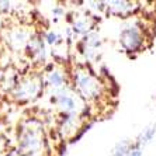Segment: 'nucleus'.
<instances>
[{
	"label": "nucleus",
	"instance_id": "1",
	"mask_svg": "<svg viewBox=\"0 0 156 156\" xmlns=\"http://www.w3.org/2000/svg\"><path fill=\"white\" fill-rule=\"evenodd\" d=\"M72 89L84 103L100 101L104 96V84L94 72L86 66H76L70 73Z\"/></svg>",
	"mask_w": 156,
	"mask_h": 156
},
{
	"label": "nucleus",
	"instance_id": "2",
	"mask_svg": "<svg viewBox=\"0 0 156 156\" xmlns=\"http://www.w3.org/2000/svg\"><path fill=\"white\" fill-rule=\"evenodd\" d=\"M17 146L24 156H45L47 138L42 127L35 120L27 121L18 129Z\"/></svg>",
	"mask_w": 156,
	"mask_h": 156
},
{
	"label": "nucleus",
	"instance_id": "3",
	"mask_svg": "<svg viewBox=\"0 0 156 156\" xmlns=\"http://www.w3.org/2000/svg\"><path fill=\"white\" fill-rule=\"evenodd\" d=\"M146 37L144 28L138 24H128L120 33V44L127 54H138L145 48Z\"/></svg>",
	"mask_w": 156,
	"mask_h": 156
},
{
	"label": "nucleus",
	"instance_id": "4",
	"mask_svg": "<svg viewBox=\"0 0 156 156\" xmlns=\"http://www.w3.org/2000/svg\"><path fill=\"white\" fill-rule=\"evenodd\" d=\"M52 101L61 110L62 114H79V115H82V113L86 110L83 104L84 101L76 94V91L72 87H65L59 91H55Z\"/></svg>",
	"mask_w": 156,
	"mask_h": 156
},
{
	"label": "nucleus",
	"instance_id": "5",
	"mask_svg": "<svg viewBox=\"0 0 156 156\" xmlns=\"http://www.w3.org/2000/svg\"><path fill=\"white\" fill-rule=\"evenodd\" d=\"M44 90V79L37 75H31V76H26L21 79L13 89V97L17 101L26 103L35 100L37 97H40L41 91Z\"/></svg>",
	"mask_w": 156,
	"mask_h": 156
},
{
	"label": "nucleus",
	"instance_id": "6",
	"mask_svg": "<svg viewBox=\"0 0 156 156\" xmlns=\"http://www.w3.org/2000/svg\"><path fill=\"white\" fill-rule=\"evenodd\" d=\"M34 33L24 27H14L7 33V44L13 51H24L27 49L30 40Z\"/></svg>",
	"mask_w": 156,
	"mask_h": 156
},
{
	"label": "nucleus",
	"instance_id": "7",
	"mask_svg": "<svg viewBox=\"0 0 156 156\" xmlns=\"http://www.w3.org/2000/svg\"><path fill=\"white\" fill-rule=\"evenodd\" d=\"M139 6L134 2H124V0H115V2H108L105 3V11L110 16L114 17H122L127 18L131 17L132 14H135L138 11Z\"/></svg>",
	"mask_w": 156,
	"mask_h": 156
},
{
	"label": "nucleus",
	"instance_id": "8",
	"mask_svg": "<svg viewBox=\"0 0 156 156\" xmlns=\"http://www.w3.org/2000/svg\"><path fill=\"white\" fill-rule=\"evenodd\" d=\"M27 49L30 51L31 58L35 62H44L47 58V51H45V40H44L42 34L34 33Z\"/></svg>",
	"mask_w": 156,
	"mask_h": 156
},
{
	"label": "nucleus",
	"instance_id": "9",
	"mask_svg": "<svg viewBox=\"0 0 156 156\" xmlns=\"http://www.w3.org/2000/svg\"><path fill=\"white\" fill-rule=\"evenodd\" d=\"M45 83L48 87L54 89V91H59L62 89L68 87V79H66V73L63 72L59 68H54L49 72H47V76H45Z\"/></svg>",
	"mask_w": 156,
	"mask_h": 156
},
{
	"label": "nucleus",
	"instance_id": "10",
	"mask_svg": "<svg viewBox=\"0 0 156 156\" xmlns=\"http://www.w3.org/2000/svg\"><path fill=\"white\" fill-rule=\"evenodd\" d=\"M72 31L73 34H76V35H87V34H90L91 31H94V21H93V18L90 16H77L72 20Z\"/></svg>",
	"mask_w": 156,
	"mask_h": 156
},
{
	"label": "nucleus",
	"instance_id": "11",
	"mask_svg": "<svg viewBox=\"0 0 156 156\" xmlns=\"http://www.w3.org/2000/svg\"><path fill=\"white\" fill-rule=\"evenodd\" d=\"M155 136H156V124H152V125L146 127L145 129L138 135V138H136L135 144L144 148V146H146L148 144H151V142L155 139Z\"/></svg>",
	"mask_w": 156,
	"mask_h": 156
},
{
	"label": "nucleus",
	"instance_id": "12",
	"mask_svg": "<svg viewBox=\"0 0 156 156\" xmlns=\"http://www.w3.org/2000/svg\"><path fill=\"white\" fill-rule=\"evenodd\" d=\"M131 146H132V142L127 141V139L117 142L115 145H114L113 151H111V156H127Z\"/></svg>",
	"mask_w": 156,
	"mask_h": 156
},
{
	"label": "nucleus",
	"instance_id": "13",
	"mask_svg": "<svg viewBox=\"0 0 156 156\" xmlns=\"http://www.w3.org/2000/svg\"><path fill=\"white\" fill-rule=\"evenodd\" d=\"M44 40H45V44H47V45L54 47V48H56L58 45H61V44L63 42L62 37L59 35L56 31H54V30H49V31H47V33L44 34Z\"/></svg>",
	"mask_w": 156,
	"mask_h": 156
},
{
	"label": "nucleus",
	"instance_id": "14",
	"mask_svg": "<svg viewBox=\"0 0 156 156\" xmlns=\"http://www.w3.org/2000/svg\"><path fill=\"white\" fill-rule=\"evenodd\" d=\"M142 151H144V148H142V146H139V145H136V144L134 142L127 156H142Z\"/></svg>",
	"mask_w": 156,
	"mask_h": 156
},
{
	"label": "nucleus",
	"instance_id": "15",
	"mask_svg": "<svg viewBox=\"0 0 156 156\" xmlns=\"http://www.w3.org/2000/svg\"><path fill=\"white\" fill-rule=\"evenodd\" d=\"M6 156H24L18 149H13V151H10V152H7V155Z\"/></svg>",
	"mask_w": 156,
	"mask_h": 156
},
{
	"label": "nucleus",
	"instance_id": "16",
	"mask_svg": "<svg viewBox=\"0 0 156 156\" xmlns=\"http://www.w3.org/2000/svg\"><path fill=\"white\" fill-rule=\"evenodd\" d=\"M155 100H156V94H155Z\"/></svg>",
	"mask_w": 156,
	"mask_h": 156
}]
</instances>
